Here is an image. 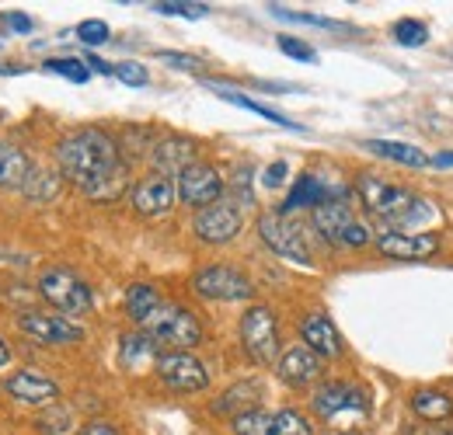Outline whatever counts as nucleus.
Instances as JSON below:
<instances>
[{
  "instance_id": "15",
  "label": "nucleus",
  "mask_w": 453,
  "mask_h": 435,
  "mask_svg": "<svg viewBox=\"0 0 453 435\" xmlns=\"http://www.w3.org/2000/svg\"><path fill=\"white\" fill-rule=\"evenodd\" d=\"M18 324H21V331L28 338H35L42 345H77V341H84V327L73 324L70 317H59V314H35V310H28V314H21Z\"/></svg>"
},
{
  "instance_id": "24",
  "label": "nucleus",
  "mask_w": 453,
  "mask_h": 435,
  "mask_svg": "<svg viewBox=\"0 0 453 435\" xmlns=\"http://www.w3.org/2000/svg\"><path fill=\"white\" fill-rule=\"evenodd\" d=\"M411 411L426 422H447L453 415V397L443 390H415L411 393Z\"/></svg>"
},
{
  "instance_id": "36",
  "label": "nucleus",
  "mask_w": 453,
  "mask_h": 435,
  "mask_svg": "<svg viewBox=\"0 0 453 435\" xmlns=\"http://www.w3.org/2000/svg\"><path fill=\"white\" fill-rule=\"evenodd\" d=\"M280 50H283L286 56H293V59H300V63H318V50H314V46H307L303 39L280 35Z\"/></svg>"
},
{
  "instance_id": "44",
  "label": "nucleus",
  "mask_w": 453,
  "mask_h": 435,
  "mask_svg": "<svg viewBox=\"0 0 453 435\" xmlns=\"http://www.w3.org/2000/svg\"><path fill=\"white\" fill-rule=\"evenodd\" d=\"M429 435H453V432H447V429H433Z\"/></svg>"
},
{
  "instance_id": "31",
  "label": "nucleus",
  "mask_w": 453,
  "mask_h": 435,
  "mask_svg": "<svg viewBox=\"0 0 453 435\" xmlns=\"http://www.w3.org/2000/svg\"><path fill=\"white\" fill-rule=\"evenodd\" d=\"M21 192L28 195V199H53L57 195V178H50L46 171H28V178H25V185H21Z\"/></svg>"
},
{
  "instance_id": "32",
  "label": "nucleus",
  "mask_w": 453,
  "mask_h": 435,
  "mask_svg": "<svg viewBox=\"0 0 453 435\" xmlns=\"http://www.w3.org/2000/svg\"><path fill=\"white\" fill-rule=\"evenodd\" d=\"M46 70H53L59 77H66V80H73V84H88V77H91V70H88V63H81V59H50L46 63Z\"/></svg>"
},
{
  "instance_id": "17",
  "label": "nucleus",
  "mask_w": 453,
  "mask_h": 435,
  "mask_svg": "<svg viewBox=\"0 0 453 435\" xmlns=\"http://www.w3.org/2000/svg\"><path fill=\"white\" fill-rule=\"evenodd\" d=\"M300 338H303V345H307L314 355H321V359H335V355L345 352V341H342L339 327L332 324V317L321 314V310H314V314L303 317Z\"/></svg>"
},
{
  "instance_id": "34",
  "label": "nucleus",
  "mask_w": 453,
  "mask_h": 435,
  "mask_svg": "<svg viewBox=\"0 0 453 435\" xmlns=\"http://www.w3.org/2000/svg\"><path fill=\"white\" fill-rule=\"evenodd\" d=\"M112 73L122 80V84H129V88H143V84H150V73H147V66L143 63H133V59H122V63H115Z\"/></svg>"
},
{
  "instance_id": "11",
  "label": "nucleus",
  "mask_w": 453,
  "mask_h": 435,
  "mask_svg": "<svg viewBox=\"0 0 453 435\" xmlns=\"http://www.w3.org/2000/svg\"><path fill=\"white\" fill-rule=\"evenodd\" d=\"M258 237L286 262L311 265V248L303 240V230L296 223H289L286 217H280V213H269V217L258 219Z\"/></svg>"
},
{
  "instance_id": "23",
  "label": "nucleus",
  "mask_w": 453,
  "mask_h": 435,
  "mask_svg": "<svg viewBox=\"0 0 453 435\" xmlns=\"http://www.w3.org/2000/svg\"><path fill=\"white\" fill-rule=\"evenodd\" d=\"M363 147H366L370 154L384 157V161L404 164V167H426V164H429V157H426L418 147H411V143H397V140H366Z\"/></svg>"
},
{
  "instance_id": "29",
  "label": "nucleus",
  "mask_w": 453,
  "mask_h": 435,
  "mask_svg": "<svg viewBox=\"0 0 453 435\" xmlns=\"http://www.w3.org/2000/svg\"><path fill=\"white\" fill-rule=\"evenodd\" d=\"M395 42L397 46H408V50H418L429 42V28L426 21H415V18H401L395 25Z\"/></svg>"
},
{
  "instance_id": "4",
  "label": "nucleus",
  "mask_w": 453,
  "mask_h": 435,
  "mask_svg": "<svg viewBox=\"0 0 453 435\" xmlns=\"http://www.w3.org/2000/svg\"><path fill=\"white\" fill-rule=\"evenodd\" d=\"M311 219L318 226V233L339 248H366L370 244V230L366 223H359L352 206L345 199H328L318 210H311Z\"/></svg>"
},
{
  "instance_id": "30",
  "label": "nucleus",
  "mask_w": 453,
  "mask_h": 435,
  "mask_svg": "<svg viewBox=\"0 0 453 435\" xmlns=\"http://www.w3.org/2000/svg\"><path fill=\"white\" fill-rule=\"evenodd\" d=\"M150 7L157 14H174V18H188V21H199L210 14V4H188V0H157Z\"/></svg>"
},
{
  "instance_id": "21",
  "label": "nucleus",
  "mask_w": 453,
  "mask_h": 435,
  "mask_svg": "<svg viewBox=\"0 0 453 435\" xmlns=\"http://www.w3.org/2000/svg\"><path fill=\"white\" fill-rule=\"evenodd\" d=\"M196 164V147L188 143V140H168V143H157L154 147V167H157V174H181L185 167H192Z\"/></svg>"
},
{
  "instance_id": "14",
  "label": "nucleus",
  "mask_w": 453,
  "mask_h": 435,
  "mask_svg": "<svg viewBox=\"0 0 453 435\" xmlns=\"http://www.w3.org/2000/svg\"><path fill=\"white\" fill-rule=\"evenodd\" d=\"M241 210L234 206V202H213V206H206V210H199L196 219H192V230H196V237L199 240H206V244H226V240H234L237 233H241Z\"/></svg>"
},
{
  "instance_id": "19",
  "label": "nucleus",
  "mask_w": 453,
  "mask_h": 435,
  "mask_svg": "<svg viewBox=\"0 0 453 435\" xmlns=\"http://www.w3.org/2000/svg\"><path fill=\"white\" fill-rule=\"evenodd\" d=\"M7 393L18 397L21 404H53L59 397V386L50 377L35 373V370H18L7 380Z\"/></svg>"
},
{
  "instance_id": "33",
  "label": "nucleus",
  "mask_w": 453,
  "mask_h": 435,
  "mask_svg": "<svg viewBox=\"0 0 453 435\" xmlns=\"http://www.w3.org/2000/svg\"><path fill=\"white\" fill-rule=\"evenodd\" d=\"M109 35H112V28H109L105 21H98V18H88V21L77 25V39H81L84 46H105Z\"/></svg>"
},
{
  "instance_id": "20",
  "label": "nucleus",
  "mask_w": 453,
  "mask_h": 435,
  "mask_svg": "<svg viewBox=\"0 0 453 435\" xmlns=\"http://www.w3.org/2000/svg\"><path fill=\"white\" fill-rule=\"evenodd\" d=\"M328 199H342V195H332L318 174H300V178L293 181L286 202L280 206V217H289V213H296V210H318V206L328 202Z\"/></svg>"
},
{
  "instance_id": "27",
  "label": "nucleus",
  "mask_w": 453,
  "mask_h": 435,
  "mask_svg": "<svg viewBox=\"0 0 453 435\" xmlns=\"http://www.w3.org/2000/svg\"><path fill=\"white\" fill-rule=\"evenodd\" d=\"M28 171H32V164L14 143H0V188H7V185L21 188Z\"/></svg>"
},
{
  "instance_id": "13",
  "label": "nucleus",
  "mask_w": 453,
  "mask_h": 435,
  "mask_svg": "<svg viewBox=\"0 0 453 435\" xmlns=\"http://www.w3.org/2000/svg\"><path fill=\"white\" fill-rule=\"evenodd\" d=\"M154 370H157V377L168 383L171 390H178V393H199V390L210 386L206 366H203L196 355H188V352H165V355L154 362Z\"/></svg>"
},
{
  "instance_id": "10",
  "label": "nucleus",
  "mask_w": 453,
  "mask_h": 435,
  "mask_svg": "<svg viewBox=\"0 0 453 435\" xmlns=\"http://www.w3.org/2000/svg\"><path fill=\"white\" fill-rule=\"evenodd\" d=\"M174 188H178V199H181L185 206H192V210H206V206L220 202V195H224V178H220L217 167L196 161L192 167H185V171L178 174Z\"/></svg>"
},
{
  "instance_id": "6",
  "label": "nucleus",
  "mask_w": 453,
  "mask_h": 435,
  "mask_svg": "<svg viewBox=\"0 0 453 435\" xmlns=\"http://www.w3.org/2000/svg\"><path fill=\"white\" fill-rule=\"evenodd\" d=\"M311 408H314V415H318L321 422H339L345 415L366 418V415H370V397H366V390L356 386V383L332 380V383H321V386L314 390Z\"/></svg>"
},
{
  "instance_id": "8",
  "label": "nucleus",
  "mask_w": 453,
  "mask_h": 435,
  "mask_svg": "<svg viewBox=\"0 0 453 435\" xmlns=\"http://www.w3.org/2000/svg\"><path fill=\"white\" fill-rule=\"evenodd\" d=\"M192 289L203 296V300H224V303H241V300H251L255 296V286L251 279L230 265H210V269H199L192 275Z\"/></svg>"
},
{
  "instance_id": "5",
  "label": "nucleus",
  "mask_w": 453,
  "mask_h": 435,
  "mask_svg": "<svg viewBox=\"0 0 453 435\" xmlns=\"http://www.w3.org/2000/svg\"><path fill=\"white\" fill-rule=\"evenodd\" d=\"M241 345L251 362L273 366L280 362V321L269 307H251L241 317Z\"/></svg>"
},
{
  "instance_id": "3",
  "label": "nucleus",
  "mask_w": 453,
  "mask_h": 435,
  "mask_svg": "<svg viewBox=\"0 0 453 435\" xmlns=\"http://www.w3.org/2000/svg\"><path fill=\"white\" fill-rule=\"evenodd\" d=\"M143 334H150L157 345H168L174 352H185V348H196L203 341V324L192 310L178 307V303H161L143 324Z\"/></svg>"
},
{
  "instance_id": "38",
  "label": "nucleus",
  "mask_w": 453,
  "mask_h": 435,
  "mask_svg": "<svg viewBox=\"0 0 453 435\" xmlns=\"http://www.w3.org/2000/svg\"><path fill=\"white\" fill-rule=\"evenodd\" d=\"M286 174H289V164L286 161H276V164H269L265 171H262V181L269 185V188H280L286 181Z\"/></svg>"
},
{
  "instance_id": "40",
  "label": "nucleus",
  "mask_w": 453,
  "mask_h": 435,
  "mask_svg": "<svg viewBox=\"0 0 453 435\" xmlns=\"http://www.w3.org/2000/svg\"><path fill=\"white\" fill-rule=\"evenodd\" d=\"M7 21H11L14 32H32V18H28V14H11Z\"/></svg>"
},
{
  "instance_id": "7",
  "label": "nucleus",
  "mask_w": 453,
  "mask_h": 435,
  "mask_svg": "<svg viewBox=\"0 0 453 435\" xmlns=\"http://www.w3.org/2000/svg\"><path fill=\"white\" fill-rule=\"evenodd\" d=\"M39 293L63 314H88L95 307L91 286L70 269H46L39 275Z\"/></svg>"
},
{
  "instance_id": "22",
  "label": "nucleus",
  "mask_w": 453,
  "mask_h": 435,
  "mask_svg": "<svg viewBox=\"0 0 453 435\" xmlns=\"http://www.w3.org/2000/svg\"><path fill=\"white\" fill-rule=\"evenodd\" d=\"M161 345L150 338V334H126L122 338V345H119V359H122V366L126 370H140L143 362H157L161 359V352H157Z\"/></svg>"
},
{
  "instance_id": "42",
  "label": "nucleus",
  "mask_w": 453,
  "mask_h": 435,
  "mask_svg": "<svg viewBox=\"0 0 453 435\" xmlns=\"http://www.w3.org/2000/svg\"><path fill=\"white\" fill-rule=\"evenodd\" d=\"M429 164H433V167H440V171H443V167H453V150H443V154L429 157Z\"/></svg>"
},
{
  "instance_id": "1",
  "label": "nucleus",
  "mask_w": 453,
  "mask_h": 435,
  "mask_svg": "<svg viewBox=\"0 0 453 435\" xmlns=\"http://www.w3.org/2000/svg\"><path fill=\"white\" fill-rule=\"evenodd\" d=\"M59 171L91 199H119L126 188V164L119 157V143L105 129L84 126L59 140L57 147Z\"/></svg>"
},
{
  "instance_id": "2",
  "label": "nucleus",
  "mask_w": 453,
  "mask_h": 435,
  "mask_svg": "<svg viewBox=\"0 0 453 435\" xmlns=\"http://www.w3.org/2000/svg\"><path fill=\"white\" fill-rule=\"evenodd\" d=\"M356 192L363 199V206L377 219L388 223V230H401V226H415L422 219H429V206L426 199H418L411 188L384 181L377 174H359L356 178Z\"/></svg>"
},
{
  "instance_id": "9",
  "label": "nucleus",
  "mask_w": 453,
  "mask_h": 435,
  "mask_svg": "<svg viewBox=\"0 0 453 435\" xmlns=\"http://www.w3.org/2000/svg\"><path fill=\"white\" fill-rule=\"evenodd\" d=\"M234 435H314L311 422L293 411V408H280V411H248L234 418Z\"/></svg>"
},
{
  "instance_id": "26",
  "label": "nucleus",
  "mask_w": 453,
  "mask_h": 435,
  "mask_svg": "<svg viewBox=\"0 0 453 435\" xmlns=\"http://www.w3.org/2000/svg\"><path fill=\"white\" fill-rule=\"evenodd\" d=\"M161 303H165L161 293H157L154 286H147V282H136V286L126 289V314H129V321H136V324H143Z\"/></svg>"
},
{
  "instance_id": "39",
  "label": "nucleus",
  "mask_w": 453,
  "mask_h": 435,
  "mask_svg": "<svg viewBox=\"0 0 453 435\" xmlns=\"http://www.w3.org/2000/svg\"><path fill=\"white\" fill-rule=\"evenodd\" d=\"M81 435H119V429L109 425V422H88V425L81 429Z\"/></svg>"
},
{
  "instance_id": "43",
  "label": "nucleus",
  "mask_w": 453,
  "mask_h": 435,
  "mask_svg": "<svg viewBox=\"0 0 453 435\" xmlns=\"http://www.w3.org/2000/svg\"><path fill=\"white\" fill-rule=\"evenodd\" d=\"M7 362H11V352H7V345H4V341H0V370H4V366H7Z\"/></svg>"
},
{
  "instance_id": "37",
  "label": "nucleus",
  "mask_w": 453,
  "mask_h": 435,
  "mask_svg": "<svg viewBox=\"0 0 453 435\" xmlns=\"http://www.w3.org/2000/svg\"><path fill=\"white\" fill-rule=\"evenodd\" d=\"M157 59L174 66V70H199V66H203V59H196V56H188V53H171V50H161Z\"/></svg>"
},
{
  "instance_id": "25",
  "label": "nucleus",
  "mask_w": 453,
  "mask_h": 435,
  "mask_svg": "<svg viewBox=\"0 0 453 435\" xmlns=\"http://www.w3.org/2000/svg\"><path fill=\"white\" fill-rule=\"evenodd\" d=\"M258 393H262V386L258 383H237V386H230L224 397L213 404L220 415H248V411H258Z\"/></svg>"
},
{
  "instance_id": "41",
  "label": "nucleus",
  "mask_w": 453,
  "mask_h": 435,
  "mask_svg": "<svg viewBox=\"0 0 453 435\" xmlns=\"http://www.w3.org/2000/svg\"><path fill=\"white\" fill-rule=\"evenodd\" d=\"M84 63H88V70H98V73H112V63H105V59H98V56H88Z\"/></svg>"
},
{
  "instance_id": "12",
  "label": "nucleus",
  "mask_w": 453,
  "mask_h": 435,
  "mask_svg": "<svg viewBox=\"0 0 453 435\" xmlns=\"http://www.w3.org/2000/svg\"><path fill=\"white\" fill-rule=\"evenodd\" d=\"M373 244L384 258H397V262H422L440 251V237L426 230H380Z\"/></svg>"
},
{
  "instance_id": "28",
  "label": "nucleus",
  "mask_w": 453,
  "mask_h": 435,
  "mask_svg": "<svg viewBox=\"0 0 453 435\" xmlns=\"http://www.w3.org/2000/svg\"><path fill=\"white\" fill-rule=\"evenodd\" d=\"M224 102H230V105H237V109L244 111H255V115H262V118H269V122H276V126H283V129H303L300 122H293V118H286L283 111L276 109H265L262 102H255V98H244V95H234V91H217Z\"/></svg>"
},
{
  "instance_id": "18",
  "label": "nucleus",
  "mask_w": 453,
  "mask_h": 435,
  "mask_svg": "<svg viewBox=\"0 0 453 435\" xmlns=\"http://www.w3.org/2000/svg\"><path fill=\"white\" fill-rule=\"evenodd\" d=\"M321 355H314L307 345H293V348H286L283 355H280V362H276V373H280V380L289 383V386H311V383L321 377Z\"/></svg>"
},
{
  "instance_id": "16",
  "label": "nucleus",
  "mask_w": 453,
  "mask_h": 435,
  "mask_svg": "<svg viewBox=\"0 0 453 435\" xmlns=\"http://www.w3.org/2000/svg\"><path fill=\"white\" fill-rule=\"evenodd\" d=\"M174 199H178V188H174V181L165 178V174H150V178H143L136 188H133V195H129V202H133V210L140 213V217H165L171 206H174Z\"/></svg>"
},
{
  "instance_id": "35",
  "label": "nucleus",
  "mask_w": 453,
  "mask_h": 435,
  "mask_svg": "<svg viewBox=\"0 0 453 435\" xmlns=\"http://www.w3.org/2000/svg\"><path fill=\"white\" fill-rule=\"evenodd\" d=\"M276 18H283V21H296V25H314V28H342L339 21H332V18H321V14H296V11H286L280 4H273L269 7Z\"/></svg>"
}]
</instances>
